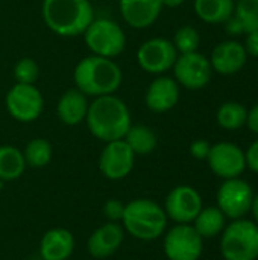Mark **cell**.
<instances>
[{
    "instance_id": "6da1fadb",
    "label": "cell",
    "mask_w": 258,
    "mask_h": 260,
    "mask_svg": "<svg viewBox=\"0 0 258 260\" xmlns=\"http://www.w3.org/2000/svg\"><path fill=\"white\" fill-rule=\"evenodd\" d=\"M85 122L91 136L103 143L122 140L132 125L128 105L116 94L94 98L88 105Z\"/></svg>"
},
{
    "instance_id": "7a4b0ae2",
    "label": "cell",
    "mask_w": 258,
    "mask_h": 260,
    "mask_svg": "<svg viewBox=\"0 0 258 260\" xmlns=\"http://www.w3.org/2000/svg\"><path fill=\"white\" fill-rule=\"evenodd\" d=\"M73 82L88 98L114 94L123 82V72L114 59L91 53L76 64Z\"/></svg>"
},
{
    "instance_id": "3957f363",
    "label": "cell",
    "mask_w": 258,
    "mask_h": 260,
    "mask_svg": "<svg viewBox=\"0 0 258 260\" xmlns=\"http://www.w3.org/2000/svg\"><path fill=\"white\" fill-rule=\"evenodd\" d=\"M41 15L44 24L59 37H78L94 20L90 0H43Z\"/></svg>"
},
{
    "instance_id": "277c9868",
    "label": "cell",
    "mask_w": 258,
    "mask_h": 260,
    "mask_svg": "<svg viewBox=\"0 0 258 260\" xmlns=\"http://www.w3.org/2000/svg\"><path fill=\"white\" fill-rule=\"evenodd\" d=\"M167 216L164 209L148 198L131 200L125 204L122 227L125 233L144 242L157 241L166 233Z\"/></svg>"
},
{
    "instance_id": "5b68a950",
    "label": "cell",
    "mask_w": 258,
    "mask_h": 260,
    "mask_svg": "<svg viewBox=\"0 0 258 260\" xmlns=\"http://www.w3.org/2000/svg\"><path fill=\"white\" fill-rule=\"evenodd\" d=\"M224 260L258 259V225L246 218L234 219L220 233Z\"/></svg>"
},
{
    "instance_id": "8992f818",
    "label": "cell",
    "mask_w": 258,
    "mask_h": 260,
    "mask_svg": "<svg viewBox=\"0 0 258 260\" xmlns=\"http://www.w3.org/2000/svg\"><path fill=\"white\" fill-rule=\"evenodd\" d=\"M82 35L90 52L97 56L114 59L126 47L123 27L109 18H94Z\"/></svg>"
},
{
    "instance_id": "52a82bcc",
    "label": "cell",
    "mask_w": 258,
    "mask_h": 260,
    "mask_svg": "<svg viewBox=\"0 0 258 260\" xmlns=\"http://www.w3.org/2000/svg\"><path fill=\"white\" fill-rule=\"evenodd\" d=\"M254 190L251 184L240 177L224 180L220 184L216 201L220 212L227 216V219H242L251 213L252 201H254Z\"/></svg>"
},
{
    "instance_id": "ba28073f",
    "label": "cell",
    "mask_w": 258,
    "mask_h": 260,
    "mask_svg": "<svg viewBox=\"0 0 258 260\" xmlns=\"http://www.w3.org/2000/svg\"><path fill=\"white\" fill-rule=\"evenodd\" d=\"M167 260H199L204 251V239L192 224H175L163 239Z\"/></svg>"
},
{
    "instance_id": "9c48e42d",
    "label": "cell",
    "mask_w": 258,
    "mask_h": 260,
    "mask_svg": "<svg viewBox=\"0 0 258 260\" xmlns=\"http://www.w3.org/2000/svg\"><path fill=\"white\" fill-rule=\"evenodd\" d=\"M173 78L187 90H202L205 88L213 76V67L210 59L201 52L179 53L173 67Z\"/></svg>"
},
{
    "instance_id": "30bf717a",
    "label": "cell",
    "mask_w": 258,
    "mask_h": 260,
    "mask_svg": "<svg viewBox=\"0 0 258 260\" xmlns=\"http://www.w3.org/2000/svg\"><path fill=\"white\" fill-rule=\"evenodd\" d=\"M5 105L12 119L21 123H30L43 114L44 98L35 85L15 82L6 93Z\"/></svg>"
},
{
    "instance_id": "8fae6325",
    "label": "cell",
    "mask_w": 258,
    "mask_h": 260,
    "mask_svg": "<svg viewBox=\"0 0 258 260\" xmlns=\"http://www.w3.org/2000/svg\"><path fill=\"white\" fill-rule=\"evenodd\" d=\"M178 52L172 43V40L155 37L146 40L137 50V62L141 70L151 75H164L172 70Z\"/></svg>"
},
{
    "instance_id": "7c38bea8",
    "label": "cell",
    "mask_w": 258,
    "mask_h": 260,
    "mask_svg": "<svg viewBox=\"0 0 258 260\" xmlns=\"http://www.w3.org/2000/svg\"><path fill=\"white\" fill-rule=\"evenodd\" d=\"M202 207L201 193L192 186L181 184L167 193L163 209L167 219H172L175 224H192Z\"/></svg>"
},
{
    "instance_id": "4fadbf2b",
    "label": "cell",
    "mask_w": 258,
    "mask_h": 260,
    "mask_svg": "<svg viewBox=\"0 0 258 260\" xmlns=\"http://www.w3.org/2000/svg\"><path fill=\"white\" fill-rule=\"evenodd\" d=\"M207 161L211 172L222 180L237 178L246 169L245 151L231 142H219L211 145Z\"/></svg>"
},
{
    "instance_id": "5bb4252c",
    "label": "cell",
    "mask_w": 258,
    "mask_h": 260,
    "mask_svg": "<svg viewBox=\"0 0 258 260\" xmlns=\"http://www.w3.org/2000/svg\"><path fill=\"white\" fill-rule=\"evenodd\" d=\"M135 165V154L122 140H113L105 143L99 157V171L106 180L119 181L126 178Z\"/></svg>"
},
{
    "instance_id": "9a60e30c",
    "label": "cell",
    "mask_w": 258,
    "mask_h": 260,
    "mask_svg": "<svg viewBox=\"0 0 258 260\" xmlns=\"http://www.w3.org/2000/svg\"><path fill=\"white\" fill-rule=\"evenodd\" d=\"M208 59L211 62L213 72L222 76H233L245 67L248 53L243 43L237 40H225L213 49Z\"/></svg>"
},
{
    "instance_id": "2e32d148",
    "label": "cell",
    "mask_w": 258,
    "mask_h": 260,
    "mask_svg": "<svg viewBox=\"0 0 258 260\" xmlns=\"http://www.w3.org/2000/svg\"><path fill=\"white\" fill-rule=\"evenodd\" d=\"M179 84L172 76L158 75L148 87L144 104L152 113H167L179 101Z\"/></svg>"
},
{
    "instance_id": "e0dca14e",
    "label": "cell",
    "mask_w": 258,
    "mask_h": 260,
    "mask_svg": "<svg viewBox=\"0 0 258 260\" xmlns=\"http://www.w3.org/2000/svg\"><path fill=\"white\" fill-rule=\"evenodd\" d=\"M125 230L120 222H105L97 227L87 241V251L94 259H106L119 251L125 241Z\"/></svg>"
},
{
    "instance_id": "ac0fdd59",
    "label": "cell",
    "mask_w": 258,
    "mask_h": 260,
    "mask_svg": "<svg viewBox=\"0 0 258 260\" xmlns=\"http://www.w3.org/2000/svg\"><path fill=\"white\" fill-rule=\"evenodd\" d=\"M161 0H119V11L123 21L134 29H148L163 11Z\"/></svg>"
},
{
    "instance_id": "d6986e66",
    "label": "cell",
    "mask_w": 258,
    "mask_h": 260,
    "mask_svg": "<svg viewBox=\"0 0 258 260\" xmlns=\"http://www.w3.org/2000/svg\"><path fill=\"white\" fill-rule=\"evenodd\" d=\"M75 247V236L70 230L50 229L40 241V257L43 260H68Z\"/></svg>"
},
{
    "instance_id": "ffe728a7",
    "label": "cell",
    "mask_w": 258,
    "mask_h": 260,
    "mask_svg": "<svg viewBox=\"0 0 258 260\" xmlns=\"http://www.w3.org/2000/svg\"><path fill=\"white\" fill-rule=\"evenodd\" d=\"M88 96L79 91L76 87L67 90L56 104V116L59 122L67 126H76L85 122L87 111H88Z\"/></svg>"
},
{
    "instance_id": "44dd1931",
    "label": "cell",
    "mask_w": 258,
    "mask_h": 260,
    "mask_svg": "<svg viewBox=\"0 0 258 260\" xmlns=\"http://www.w3.org/2000/svg\"><path fill=\"white\" fill-rule=\"evenodd\" d=\"M236 0H195L196 15L208 24H224L234 14Z\"/></svg>"
},
{
    "instance_id": "7402d4cb",
    "label": "cell",
    "mask_w": 258,
    "mask_h": 260,
    "mask_svg": "<svg viewBox=\"0 0 258 260\" xmlns=\"http://www.w3.org/2000/svg\"><path fill=\"white\" fill-rule=\"evenodd\" d=\"M192 225L202 239H210L219 236L224 232V229L227 227V216L220 212L217 206L202 207V210L198 213Z\"/></svg>"
},
{
    "instance_id": "603a6c76",
    "label": "cell",
    "mask_w": 258,
    "mask_h": 260,
    "mask_svg": "<svg viewBox=\"0 0 258 260\" xmlns=\"http://www.w3.org/2000/svg\"><path fill=\"white\" fill-rule=\"evenodd\" d=\"M26 171L23 151L11 145L0 146V181H15Z\"/></svg>"
},
{
    "instance_id": "cb8c5ba5",
    "label": "cell",
    "mask_w": 258,
    "mask_h": 260,
    "mask_svg": "<svg viewBox=\"0 0 258 260\" xmlns=\"http://www.w3.org/2000/svg\"><path fill=\"white\" fill-rule=\"evenodd\" d=\"M131 151L137 155H149L158 146V137L155 131L146 125H131L123 137Z\"/></svg>"
},
{
    "instance_id": "d4e9b609",
    "label": "cell",
    "mask_w": 258,
    "mask_h": 260,
    "mask_svg": "<svg viewBox=\"0 0 258 260\" xmlns=\"http://www.w3.org/2000/svg\"><path fill=\"white\" fill-rule=\"evenodd\" d=\"M216 120L220 128L228 131L240 129L246 125L248 120V108L243 104H239L236 101L224 102L217 111H216Z\"/></svg>"
},
{
    "instance_id": "484cf974",
    "label": "cell",
    "mask_w": 258,
    "mask_h": 260,
    "mask_svg": "<svg viewBox=\"0 0 258 260\" xmlns=\"http://www.w3.org/2000/svg\"><path fill=\"white\" fill-rule=\"evenodd\" d=\"M52 155H53V148L50 142L41 137L32 139L30 142H27V145L23 149L26 166L35 168V169L46 168L50 163Z\"/></svg>"
},
{
    "instance_id": "4316f807",
    "label": "cell",
    "mask_w": 258,
    "mask_h": 260,
    "mask_svg": "<svg viewBox=\"0 0 258 260\" xmlns=\"http://www.w3.org/2000/svg\"><path fill=\"white\" fill-rule=\"evenodd\" d=\"M172 43L178 53L196 52L201 44V35L196 27L186 24V26H181L176 29V32L172 38Z\"/></svg>"
},
{
    "instance_id": "83f0119b",
    "label": "cell",
    "mask_w": 258,
    "mask_h": 260,
    "mask_svg": "<svg viewBox=\"0 0 258 260\" xmlns=\"http://www.w3.org/2000/svg\"><path fill=\"white\" fill-rule=\"evenodd\" d=\"M234 15L242 21L246 34L258 30V0H237Z\"/></svg>"
},
{
    "instance_id": "f1b7e54d",
    "label": "cell",
    "mask_w": 258,
    "mask_h": 260,
    "mask_svg": "<svg viewBox=\"0 0 258 260\" xmlns=\"http://www.w3.org/2000/svg\"><path fill=\"white\" fill-rule=\"evenodd\" d=\"M14 78L17 84L33 85L40 78V67L32 58H21L14 66Z\"/></svg>"
},
{
    "instance_id": "f546056e",
    "label": "cell",
    "mask_w": 258,
    "mask_h": 260,
    "mask_svg": "<svg viewBox=\"0 0 258 260\" xmlns=\"http://www.w3.org/2000/svg\"><path fill=\"white\" fill-rule=\"evenodd\" d=\"M125 212V203L120 200L111 198L103 204V216L106 218L108 222H122Z\"/></svg>"
},
{
    "instance_id": "4dcf8cb0",
    "label": "cell",
    "mask_w": 258,
    "mask_h": 260,
    "mask_svg": "<svg viewBox=\"0 0 258 260\" xmlns=\"http://www.w3.org/2000/svg\"><path fill=\"white\" fill-rule=\"evenodd\" d=\"M210 149H211V145L204 139H198L190 143V155L196 160H207Z\"/></svg>"
},
{
    "instance_id": "1f68e13d",
    "label": "cell",
    "mask_w": 258,
    "mask_h": 260,
    "mask_svg": "<svg viewBox=\"0 0 258 260\" xmlns=\"http://www.w3.org/2000/svg\"><path fill=\"white\" fill-rule=\"evenodd\" d=\"M245 157H246V168L258 174V139L252 142L249 148L245 151Z\"/></svg>"
},
{
    "instance_id": "d6a6232c",
    "label": "cell",
    "mask_w": 258,
    "mask_h": 260,
    "mask_svg": "<svg viewBox=\"0 0 258 260\" xmlns=\"http://www.w3.org/2000/svg\"><path fill=\"white\" fill-rule=\"evenodd\" d=\"M224 27H225L227 34H228V35H233V37L246 34V32H245V27H243V24H242V21H240L234 14L224 23Z\"/></svg>"
},
{
    "instance_id": "836d02e7",
    "label": "cell",
    "mask_w": 258,
    "mask_h": 260,
    "mask_svg": "<svg viewBox=\"0 0 258 260\" xmlns=\"http://www.w3.org/2000/svg\"><path fill=\"white\" fill-rule=\"evenodd\" d=\"M246 35V40L243 43L245 49H246V53L248 56H254L258 58V30H252V32H248L245 34Z\"/></svg>"
},
{
    "instance_id": "e575fe53",
    "label": "cell",
    "mask_w": 258,
    "mask_h": 260,
    "mask_svg": "<svg viewBox=\"0 0 258 260\" xmlns=\"http://www.w3.org/2000/svg\"><path fill=\"white\" fill-rule=\"evenodd\" d=\"M246 126L258 136V104L254 105L251 110H248V120H246Z\"/></svg>"
},
{
    "instance_id": "d590c367",
    "label": "cell",
    "mask_w": 258,
    "mask_h": 260,
    "mask_svg": "<svg viewBox=\"0 0 258 260\" xmlns=\"http://www.w3.org/2000/svg\"><path fill=\"white\" fill-rule=\"evenodd\" d=\"M251 213H252V216H254V222L258 225V193L254 197L252 207H251Z\"/></svg>"
},
{
    "instance_id": "8d00e7d4",
    "label": "cell",
    "mask_w": 258,
    "mask_h": 260,
    "mask_svg": "<svg viewBox=\"0 0 258 260\" xmlns=\"http://www.w3.org/2000/svg\"><path fill=\"white\" fill-rule=\"evenodd\" d=\"M186 0H161L163 6H167V8H178L184 3Z\"/></svg>"
},
{
    "instance_id": "74e56055",
    "label": "cell",
    "mask_w": 258,
    "mask_h": 260,
    "mask_svg": "<svg viewBox=\"0 0 258 260\" xmlns=\"http://www.w3.org/2000/svg\"><path fill=\"white\" fill-rule=\"evenodd\" d=\"M257 76H258V66H257Z\"/></svg>"
},
{
    "instance_id": "f35d334b",
    "label": "cell",
    "mask_w": 258,
    "mask_h": 260,
    "mask_svg": "<svg viewBox=\"0 0 258 260\" xmlns=\"http://www.w3.org/2000/svg\"><path fill=\"white\" fill-rule=\"evenodd\" d=\"M36 260H43V259H41V257H40V259H36Z\"/></svg>"
},
{
    "instance_id": "ab89813d",
    "label": "cell",
    "mask_w": 258,
    "mask_h": 260,
    "mask_svg": "<svg viewBox=\"0 0 258 260\" xmlns=\"http://www.w3.org/2000/svg\"><path fill=\"white\" fill-rule=\"evenodd\" d=\"M68 260H70V259H68Z\"/></svg>"
}]
</instances>
